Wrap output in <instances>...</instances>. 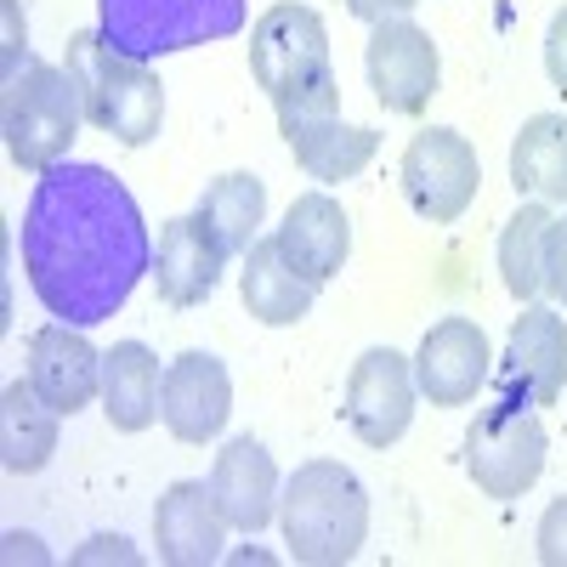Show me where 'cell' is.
Returning a JSON list of instances; mask_svg holds the SVG:
<instances>
[{
    "label": "cell",
    "mask_w": 567,
    "mask_h": 567,
    "mask_svg": "<svg viewBox=\"0 0 567 567\" xmlns=\"http://www.w3.org/2000/svg\"><path fill=\"white\" fill-rule=\"evenodd\" d=\"M18 256L34 301L58 323L97 329L109 323L142 278L154 272V245L125 182L103 165H52L40 171L23 205Z\"/></svg>",
    "instance_id": "6da1fadb"
},
{
    "label": "cell",
    "mask_w": 567,
    "mask_h": 567,
    "mask_svg": "<svg viewBox=\"0 0 567 567\" xmlns=\"http://www.w3.org/2000/svg\"><path fill=\"white\" fill-rule=\"evenodd\" d=\"M250 74L267 91L278 120L341 114V74L329 58V29L312 7L278 0L250 29Z\"/></svg>",
    "instance_id": "7a4b0ae2"
},
{
    "label": "cell",
    "mask_w": 567,
    "mask_h": 567,
    "mask_svg": "<svg viewBox=\"0 0 567 567\" xmlns=\"http://www.w3.org/2000/svg\"><path fill=\"white\" fill-rule=\"evenodd\" d=\"M278 528L296 561L341 567L369 534V494L341 460H307L296 465L290 488L278 494Z\"/></svg>",
    "instance_id": "3957f363"
},
{
    "label": "cell",
    "mask_w": 567,
    "mask_h": 567,
    "mask_svg": "<svg viewBox=\"0 0 567 567\" xmlns=\"http://www.w3.org/2000/svg\"><path fill=\"white\" fill-rule=\"evenodd\" d=\"M85 97V120L125 148H148L165 125V85L148 63H136L103 40V29H80L63 63Z\"/></svg>",
    "instance_id": "277c9868"
},
{
    "label": "cell",
    "mask_w": 567,
    "mask_h": 567,
    "mask_svg": "<svg viewBox=\"0 0 567 567\" xmlns=\"http://www.w3.org/2000/svg\"><path fill=\"white\" fill-rule=\"evenodd\" d=\"M85 120V97L69 69L40 63V58H18L7 69V91H0V136L18 171H52L69 159V142L80 136Z\"/></svg>",
    "instance_id": "5b68a950"
},
{
    "label": "cell",
    "mask_w": 567,
    "mask_h": 567,
    "mask_svg": "<svg viewBox=\"0 0 567 567\" xmlns=\"http://www.w3.org/2000/svg\"><path fill=\"white\" fill-rule=\"evenodd\" d=\"M245 18H250V0H97L103 40L136 63L227 40L245 29Z\"/></svg>",
    "instance_id": "8992f818"
},
{
    "label": "cell",
    "mask_w": 567,
    "mask_h": 567,
    "mask_svg": "<svg viewBox=\"0 0 567 567\" xmlns=\"http://www.w3.org/2000/svg\"><path fill=\"white\" fill-rule=\"evenodd\" d=\"M545 449L550 437L539 414L494 398L488 409H477V420L465 432V471L488 499H523L545 471Z\"/></svg>",
    "instance_id": "52a82bcc"
},
{
    "label": "cell",
    "mask_w": 567,
    "mask_h": 567,
    "mask_svg": "<svg viewBox=\"0 0 567 567\" xmlns=\"http://www.w3.org/2000/svg\"><path fill=\"white\" fill-rule=\"evenodd\" d=\"M483 187V165H477V148L454 131V125H425L409 136L403 148V194L409 205L425 216V221H460L471 210Z\"/></svg>",
    "instance_id": "ba28073f"
},
{
    "label": "cell",
    "mask_w": 567,
    "mask_h": 567,
    "mask_svg": "<svg viewBox=\"0 0 567 567\" xmlns=\"http://www.w3.org/2000/svg\"><path fill=\"white\" fill-rule=\"evenodd\" d=\"M567 386V318L550 307H523V318L511 323L505 358L494 369V398L516 409H550Z\"/></svg>",
    "instance_id": "9c48e42d"
},
{
    "label": "cell",
    "mask_w": 567,
    "mask_h": 567,
    "mask_svg": "<svg viewBox=\"0 0 567 567\" xmlns=\"http://www.w3.org/2000/svg\"><path fill=\"white\" fill-rule=\"evenodd\" d=\"M414 398H420L414 358H403L392 347H369L347 374V409L341 414L363 449H392L414 420Z\"/></svg>",
    "instance_id": "30bf717a"
},
{
    "label": "cell",
    "mask_w": 567,
    "mask_h": 567,
    "mask_svg": "<svg viewBox=\"0 0 567 567\" xmlns=\"http://www.w3.org/2000/svg\"><path fill=\"white\" fill-rule=\"evenodd\" d=\"M363 69H369V91L381 97V109L392 114H425V103L437 97V80H443V58L432 34H425L414 18H386L374 23L369 34V52H363Z\"/></svg>",
    "instance_id": "8fae6325"
},
{
    "label": "cell",
    "mask_w": 567,
    "mask_h": 567,
    "mask_svg": "<svg viewBox=\"0 0 567 567\" xmlns=\"http://www.w3.org/2000/svg\"><path fill=\"white\" fill-rule=\"evenodd\" d=\"M494 374L488 336L477 318H437L425 329V341L414 352V386L432 409H460L471 403Z\"/></svg>",
    "instance_id": "7c38bea8"
},
{
    "label": "cell",
    "mask_w": 567,
    "mask_h": 567,
    "mask_svg": "<svg viewBox=\"0 0 567 567\" xmlns=\"http://www.w3.org/2000/svg\"><path fill=\"white\" fill-rule=\"evenodd\" d=\"M233 414V381H227V363L210 352H182L165 369V386H159V420L176 443H210Z\"/></svg>",
    "instance_id": "4fadbf2b"
},
{
    "label": "cell",
    "mask_w": 567,
    "mask_h": 567,
    "mask_svg": "<svg viewBox=\"0 0 567 567\" xmlns=\"http://www.w3.org/2000/svg\"><path fill=\"white\" fill-rule=\"evenodd\" d=\"M29 381L58 414H80L91 398H103V352L74 323H45L29 336Z\"/></svg>",
    "instance_id": "5bb4252c"
},
{
    "label": "cell",
    "mask_w": 567,
    "mask_h": 567,
    "mask_svg": "<svg viewBox=\"0 0 567 567\" xmlns=\"http://www.w3.org/2000/svg\"><path fill=\"white\" fill-rule=\"evenodd\" d=\"M227 516L216 505L210 483H171L159 494L154 511V539H159V561L171 567H210L227 545Z\"/></svg>",
    "instance_id": "9a60e30c"
},
{
    "label": "cell",
    "mask_w": 567,
    "mask_h": 567,
    "mask_svg": "<svg viewBox=\"0 0 567 567\" xmlns=\"http://www.w3.org/2000/svg\"><path fill=\"white\" fill-rule=\"evenodd\" d=\"M227 267V250L216 245V233L194 216H176L159 227V250H154V284H159V301L165 307H199L216 278Z\"/></svg>",
    "instance_id": "2e32d148"
},
{
    "label": "cell",
    "mask_w": 567,
    "mask_h": 567,
    "mask_svg": "<svg viewBox=\"0 0 567 567\" xmlns=\"http://www.w3.org/2000/svg\"><path fill=\"white\" fill-rule=\"evenodd\" d=\"M272 239H278L284 261H290L307 284H329L347 267L352 221H347V210L329 194H301L290 210H284V227L272 233Z\"/></svg>",
    "instance_id": "e0dca14e"
},
{
    "label": "cell",
    "mask_w": 567,
    "mask_h": 567,
    "mask_svg": "<svg viewBox=\"0 0 567 567\" xmlns=\"http://www.w3.org/2000/svg\"><path fill=\"white\" fill-rule=\"evenodd\" d=\"M210 488H216V505H221V516L233 528L261 534L272 523V511H278V465H272V454L256 437H233L216 454Z\"/></svg>",
    "instance_id": "ac0fdd59"
},
{
    "label": "cell",
    "mask_w": 567,
    "mask_h": 567,
    "mask_svg": "<svg viewBox=\"0 0 567 567\" xmlns=\"http://www.w3.org/2000/svg\"><path fill=\"white\" fill-rule=\"evenodd\" d=\"M284 142H290L296 165L312 182H347L358 176L374 154H381V136L369 125H347L341 114H312V120H278Z\"/></svg>",
    "instance_id": "d6986e66"
},
{
    "label": "cell",
    "mask_w": 567,
    "mask_h": 567,
    "mask_svg": "<svg viewBox=\"0 0 567 567\" xmlns=\"http://www.w3.org/2000/svg\"><path fill=\"white\" fill-rule=\"evenodd\" d=\"M239 296H245V312L267 329H284V323H301L312 312V296L318 284H307L290 261H284L278 239H256L245 250V272H239Z\"/></svg>",
    "instance_id": "ffe728a7"
},
{
    "label": "cell",
    "mask_w": 567,
    "mask_h": 567,
    "mask_svg": "<svg viewBox=\"0 0 567 567\" xmlns=\"http://www.w3.org/2000/svg\"><path fill=\"white\" fill-rule=\"evenodd\" d=\"M159 358L142 341H114L103 352V414L114 432H148L159 420Z\"/></svg>",
    "instance_id": "44dd1931"
},
{
    "label": "cell",
    "mask_w": 567,
    "mask_h": 567,
    "mask_svg": "<svg viewBox=\"0 0 567 567\" xmlns=\"http://www.w3.org/2000/svg\"><path fill=\"white\" fill-rule=\"evenodd\" d=\"M58 409L34 392V381H12L0 392V465L12 477H29L58 454Z\"/></svg>",
    "instance_id": "7402d4cb"
},
{
    "label": "cell",
    "mask_w": 567,
    "mask_h": 567,
    "mask_svg": "<svg viewBox=\"0 0 567 567\" xmlns=\"http://www.w3.org/2000/svg\"><path fill=\"white\" fill-rule=\"evenodd\" d=\"M516 194L539 205H567V114H534L511 142Z\"/></svg>",
    "instance_id": "603a6c76"
},
{
    "label": "cell",
    "mask_w": 567,
    "mask_h": 567,
    "mask_svg": "<svg viewBox=\"0 0 567 567\" xmlns=\"http://www.w3.org/2000/svg\"><path fill=\"white\" fill-rule=\"evenodd\" d=\"M261 216H267V187H261V176H250V171L216 176V182L205 187V199H199V221L216 233V245H221L227 256H245V250L256 245Z\"/></svg>",
    "instance_id": "cb8c5ba5"
},
{
    "label": "cell",
    "mask_w": 567,
    "mask_h": 567,
    "mask_svg": "<svg viewBox=\"0 0 567 567\" xmlns=\"http://www.w3.org/2000/svg\"><path fill=\"white\" fill-rule=\"evenodd\" d=\"M550 221L556 216L534 199V205L516 210L505 221V233H499V272H505V290L516 301H534L545 290V233H550Z\"/></svg>",
    "instance_id": "d4e9b609"
},
{
    "label": "cell",
    "mask_w": 567,
    "mask_h": 567,
    "mask_svg": "<svg viewBox=\"0 0 567 567\" xmlns=\"http://www.w3.org/2000/svg\"><path fill=\"white\" fill-rule=\"evenodd\" d=\"M539 561L545 567H567V494L545 505L539 516Z\"/></svg>",
    "instance_id": "484cf974"
},
{
    "label": "cell",
    "mask_w": 567,
    "mask_h": 567,
    "mask_svg": "<svg viewBox=\"0 0 567 567\" xmlns=\"http://www.w3.org/2000/svg\"><path fill=\"white\" fill-rule=\"evenodd\" d=\"M545 290L567 307V216H556L545 233Z\"/></svg>",
    "instance_id": "4316f807"
},
{
    "label": "cell",
    "mask_w": 567,
    "mask_h": 567,
    "mask_svg": "<svg viewBox=\"0 0 567 567\" xmlns=\"http://www.w3.org/2000/svg\"><path fill=\"white\" fill-rule=\"evenodd\" d=\"M545 74H550V85L567 97V7H556V18H550V29H545Z\"/></svg>",
    "instance_id": "83f0119b"
},
{
    "label": "cell",
    "mask_w": 567,
    "mask_h": 567,
    "mask_svg": "<svg viewBox=\"0 0 567 567\" xmlns=\"http://www.w3.org/2000/svg\"><path fill=\"white\" fill-rule=\"evenodd\" d=\"M409 7H420V0H347V12H352V18H363V23L409 18Z\"/></svg>",
    "instance_id": "f1b7e54d"
}]
</instances>
